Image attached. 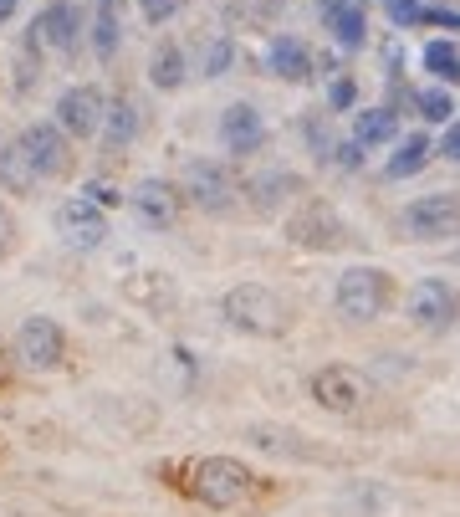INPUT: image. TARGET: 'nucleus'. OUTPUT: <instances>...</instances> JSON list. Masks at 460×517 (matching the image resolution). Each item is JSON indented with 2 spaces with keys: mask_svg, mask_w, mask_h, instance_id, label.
<instances>
[{
  "mask_svg": "<svg viewBox=\"0 0 460 517\" xmlns=\"http://www.w3.org/2000/svg\"><path fill=\"white\" fill-rule=\"evenodd\" d=\"M184 492H190L195 502H205V507L230 512V507H241V502L256 497V471L246 461H236V456H200V461H190V482H184Z\"/></svg>",
  "mask_w": 460,
  "mask_h": 517,
  "instance_id": "nucleus-1",
  "label": "nucleus"
},
{
  "mask_svg": "<svg viewBox=\"0 0 460 517\" xmlns=\"http://www.w3.org/2000/svg\"><path fill=\"white\" fill-rule=\"evenodd\" d=\"M220 313L230 328H241L251 338H276L287 328V308H282V297H276L271 287L261 282H241V287H230L220 297Z\"/></svg>",
  "mask_w": 460,
  "mask_h": 517,
  "instance_id": "nucleus-2",
  "label": "nucleus"
},
{
  "mask_svg": "<svg viewBox=\"0 0 460 517\" xmlns=\"http://www.w3.org/2000/svg\"><path fill=\"white\" fill-rule=\"evenodd\" d=\"M394 303V282L384 267H348L338 277V313L348 323H374Z\"/></svg>",
  "mask_w": 460,
  "mask_h": 517,
  "instance_id": "nucleus-3",
  "label": "nucleus"
},
{
  "mask_svg": "<svg viewBox=\"0 0 460 517\" xmlns=\"http://www.w3.org/2000/svg\"><path fill=\"white\" fill-rule=\"evenodd\" d=\"M236 175H230L225 164H215V159H195V164H184V175H179V200H190L195 210H210V215H220V210H230L236 205Z\"/></svg>",
  "mask_w": 460,
  "mask_h": 517,
  "instance_id": "nucleus-4",
  "label": "nucleus"
},
{
  "mask_svg": "<svg viewBox=\"0 0 460 517\" xmlns=\"http://www.w3.org/2000/svg\"><path fill=\"white\" fill-rule=\"evenodd\" d=\"M287 241L292 246H307V251H338L348 246V226H343V215L333 205H322V200H307L292 221H287Z\"/></svg>",
  "mask_w": 460,
  "mask_h": 517,
  "instance_id": "nucleus-5",
  "label": "nucleus"
},
{
  "mask_svg": "<svg viewBox=\"0 0 460 517\" xmlns=\"http://www.w3.org/2000/svg\"><path fill=\"white\" fill-rule=\"evenodd\" d=\"M368 395H374V384H368L358 369H348V364H328V369L312 374V400L328 415H353V410H363Z\"/></svg>",
  "mask_w": 460,
  "mask_h": 517,
  "instance_id": "nucleus-6",
  "label": "nucleus"
},
{
  "mask_svg": "<svg viewBox=\"0 0 460 517\" xmlns=\"http://www.w3.org/2000/svg\"><path fill=\"white\" fill-rule=\"evenodd\" d=\"M455 221H460V200L455 190H435V195H420L404 205V231L414 241H450L455 236Z\"/></svg>",
  "mask_w": 460,
  "mask_h": 517,
  "instance_id": "nucleus-7",
  "label": "nucleus"
},
{
  "mask_svg": "<svg viewBox=\"0 0 460 517\" xmlns=\"http://www.w3.org/2000/svg\"><path fill=\"white\" fill-rule=\"evenodd\" d=\"M16 144L26 149V159H31V169H36L41 180H62L67 169H72V139L62 134L57 123H31V128H21Z\"/></svg>",
  "mask_w": 460,
  "mask_h": 517,
  "instance_id": "nucleus-8",
  "label": "nucleus"
},
{
  "mask_svg": "<svg viewBox=\"0 0 460 517\" xmlns=\"http://www.w3.org/2000/svg\"><path fill=\"white\" fill-rule=\"evenodd\" d=\"M16 354L31 364V369H62L67 359V333L57 318H46V313H31L21 328H16Z\"/></svg>",
  "mask_w": 460,
  "mask_h": 517,
  "instance_id": "nucleus-9",
  "label": "nucleus"
},
{
  "mask_svg": "<svg viewBox=\"0 0 460 517\" xmlns=\"http://www.w3.org/2000/svg\"><path fill=\"white\" fill-rule=\"evenodd\" d=\"M52 226H57V236H62L67 246H77V251H98V246L108 241V215H103V205H92L87 195L57 205Z\"/></svg>",
  "mask_w": 460,
  "mask_h": 517,
  "instance_id": "nucleus-10",
  "label": "nucleus"
},
{
  "mask_svg": "<svg viewBox=\"0 0 460 517\" xmlns=\"http://www.w3.org/2000/svg\"><path fill=\"white\" fill-rule=\"evenodd\" d=\"M103 108H108V98H103V88H67L62 98H57V128L67 139H92L98 134V123H103Z\"/></svg>",
  "mask_w": 460,
  "mask_h": 517,
  "instance_id": "nucleus-11",
  "label": "nucleus"
},
{
  "mask_svg": "<svg viewBox=\"0 0 460 517\" xmlns=\"http://www.w3.org/2000/svg\"><path fill=\"white\" fill-rule=\"evenodd\" d=\"M409 313H414V323H420V328L445 333L455 323V287L445 277H420V282L409 287Z\"/></svg>",
  "mask_w": 460,
  "mask_h": 517,
  "instance_id": "nucleus-12",
  "label": "nucleus"
},
{
  "mask_svg": "<svg viewBox=\"0 0 460 517\" xmlns=\"http://www.w3.org/2000/svg\"><path fill=\"white\" fill-rule=\"evenodd\" d=\"M82 36V11L72 6V0H52L36 21H31V41L46 52H72Z\"/></svg>",
  "mask_w": 460,
  "mask_h": 517,
  "instance_id": "nucleus-13",
  "label": "nucleus"
},
{
  "mask_svg": "<svg viewBox=\"0 0 460 517\" xmlns=\"http://www.w3.org/2000/svg\"><path fill=\"white\" fill-rule=\"evenodd\" d=\"M128 205H133V215L149 231H169L179 221V190L169 180H138L133 195H128Z\"/></svg>",
  "mask_w": 460,
  "mask_h": 517,
  "instance_id": "nucleus-14",
  "label": "nucleus"
},
{
  "mask_svg": "<svg viewBox=\"0 0 460 517\" xmlns=\"http://www.w3.org/2000/svg\"><path fill=\"white\" fill-rule=\"evenodd\" d=\"M220 144H225L230 154H256V149L266 144V118H261V108H256V103H230V108L220 113Z\"/></svg>",
  "mask_w": 460,
  "mask_h": 517,
  "instance_id": "nucleus-15",
  "label": "nucleus"
},
{
  "mask_svg": "<svg viewBox=\"0 0 460 517\" xmlns=\"http://www.w3.org/2000/svg\"><path fill=\"white\" fill-rule=\"evenodd\" d=\"M123 297H128L133 308H144V313H169L179 303V292H174V282L164 272H133V277H123Z\"/></svg>",
  "mask_w": 460,
  "mask_h": 517,
  "instance_id": "nucleus-16",
  "label": "nucleus"
},
{
  "mask_svg": "<svg viewBox=\"0 0 460 517\" xmlns=\"http://www.w3.org/2000/svg\"><path fill=\"white\" fill-rule=\"evenodd\" d=\"M266 72L282 77V82H307L312 77V52L302 47L297 36H276L271 52H266Z\"/></svg>",
  "mask_w": 460,
  "mask_h": 517,
  "instance_id": "nucleus-17",
  "label": "nucleus"
},
{
  "mask_svg": "<svg viewBox=\"0 0 460 517\" xmlns=\"http://www.w3.org/2000/svg\"><path fill=\"white\" fill-rule=\"evenodd\" d=\"M103 139H108V149H128L133 139H138V128H144V113H138V103L133 98H118V103H108L103 108Z\"/></svg>",
  "mask_w": 460,
  "mask_h": 517,
  "instance_id": "nucleus-18",
  "label": "nucleus"
},
{
  "mask_svg": "<svg viewBox=\"0 0 460 517\" xmlns=\"http://www.w3.org/2000/svg\"><path fill=\"white\" fill-rule=\"evenodd\" d=\"M292 195H302V175H292V169H271V175L251 180V205H256L261 215H271L276 205L292 200Z\"/></svg>",
  "mask_w": 460,
  "mask_h": 517,
  "instance_id": "nucleus-19",
  "label": "nucleus"
},
{
  "mask_svg": "<svg viewBox=\"0 0 460 517\" xmlns=\"http://www.w3.org/2000/svg\"><path fill=\"white\" fill-rule=\"evenodd\" d=\"M41 185V175L31 169L26 149L11 139V144H0V190H11V195H31Z\"/></svg>",
  "mask_w": 460,
  "mask_h": 517,
  "instance_id": "nucleus-20",
  "label": "nucleus"
},
{
  "mask_svg": "<svg viewBox=\"0 0 460 517\" xmlns=\"http://www.w3.org/2000/svg\"><path fill=\"white\" fill-rule=\"evenodd\" d=\"M123 41V0H98V21H92V47H98V62L118 57Z\"/></svg>",
  "mask_w": 460,
  "mask_h": 517,
  "instance_id": "nucleus-21",
  "label": "nucleus"
},
{
  "mask_svg": "<svg viewBox=\"0 0 460 517\" xmlns=\"http://www.w3.org/2000/svg\"><path fill=\"white\" fill-rule=\"evenodd\" d=\"M394 134H399L394 108H358V113H353V139H358L363 149H379V144H389Z\"/></svg>",
  "mask_w": 460,
  "mask_h": 517,
  "instance_id": "nucleus-22",
  "label": "nucleus"
},
{
  "mask_svg": "<svg viewBox=\"0 0 460 517\" xmlns=\"http://www.w3.org/2000/svg\"><path fill=\"white\" fill-rule=\"evenodd\" d=\"M430 154H435V144H430L425 134H409V139L389 154L384 175H389V180H409V175H420V169L430 164Z\"/></svg>",
  "mask_w": 460,
  "mask_h": 517,
  "instance_id": "nucleus-23",
  "label": "nucleus"
},
{
  "mask_svg": "<svg viewBox=\"0 0 460 517\" xmlns=\"http://www.w3.org/2000/svg\"><path fill=\"white\" fill-rule=\"evenodd\" d=\"M184 77H190V67H184V52L174 47V41H164V47L149 57V82L159 93H179Z\"/></svg>",
  "mask_w": 460,
  "mask_h": 517,
  "instance_id": "nucleus-24",
  "label": "nucleus"
},
{
  "mask_svg": "<svg viewBox=\"0 0 460 517\" xmlns=\"http://www.w3.org/2000/svg\"><path fill=\"white\" fill-rule=\"evenodd\" d=\"M322 21L333 26V41H338L343 52H358L363 41H368V11H363V6H343V11H328Z\"/></svg>",
  "mask_w": 460,
  "mask_h": 517,
  "instance_id": "nucleus-25",
  "label": "nucleus"
},
{
  "mask_svg": "<svg viewBox=\"0 0 460 517\" xmlns=\"http://www.w3.org/2000/svg\"><path fill=\"white\" fill-rule=\"evenodd\" d=\"M425 72L440 82V88H455V77H460V52H455V41H430L425 47Z\"/></svg>",
  "mask_w": 460,
  "mask_h": 517,
  "instance_id": "nucleus-26",
  "label": "nucleus"
},
{
  "mask_svg": "<svg viewBox=\"0 0 460 517\" xmlns=\"http://www.w3.org/2000/svg\"><path fill=\"white\" fill-rule=\"evenodd\" d=\"M379 6H384V16L394 21V26H430V16L445 6V0H379Z\"/></svg>",
  "mask_w": 460,
  "mask_h": 517,
  "instance_id": "nucleus-27",
  "label": "nucleus"
},
{
  "mask_svg": "<svg viewBox=\"0 0 460 517\" xmlns=\"http://www.w3.org/2000/svg\"><path fill=\"white\" fill-rule=\"evenodd\" d=\"M414 108H420L425 123H450V118H455V98H450V88H425L420 98H414Z\"/></svg>",
  "mask_w": 460,
  "mask_h": 517,
  "instance_id": "nucleus-28",
  "label": "nucleus"
},
{
  "mask_svg": "<svg viewBox=\"0 0 460 517\" xmlns=\"http://www.w3.org/2000/svg\"><path fill=\"white\" fill-rule=\"evenodd\" d=\"M353 103H358V82H353V77H333L328 108H333V113H353Z\"/></svg>",
  "mask_w": 460,
  "mask_h": 517,
  "instance_id": "nucleus-29",
  "label": "nucleus"
},
{
  "mask_svg": "<svg viewBox=\"0 0 460 517\" xmlns=\"http://www.w3.org/2000/svg\"><path fill=\"white\" fill-rule=\"evenodd\" d=\"M16 241H21V231H16V215L0 205V262H6V256L16 251Z\"/></svg>",
  "mask_w": 460,
  "mask_h": 517,
  "instance_id": "nucleus-30",
  "label": "nucleus"
},
{
  "mask_svg": "<svg viewBox=\"0 0 460 517\" xmlns=\"http://www.w3.org/2000/svg\"><path fill=\"white\" fill-rule=\"evenodd\" d=\"M230 57H236V52H230V41H215V47H210V57H205V77H225Z\"/></svg>",
  "mask_w": 460,
  "mask_h": 517,
  "instance_id": "nucleus-31",
  "label": "nucleus"
},
{
  "mask_svg": "<svg viewBox=\"0 0 460 517\" xmlns=\"http://www.w3.org/2000/svg\"><path fill=\"white\" fill-rule=\"evenodd\" d=\"M138 6H144L149 21H169V16L179 11V0H138Z\"/></svg>",
  "mask_w": 460,
  "mask_h": 517,
  "instance_id": "nucleus-32",
  "label": "nucleus"
},
{
  "mask_svg": "<svg viewBox=\"0 0 460 517\" xmlns=\"http://www.w3.org/2000/svg\"><path fill=\"white\" fill-rule=\"evenodd\" d=\"M338 164H343V169H358V164H363V144H358V139L338 144Z\"/></svg>",
  "mask_w": 460,
  "mask_h": 517,
  "instance_id": "nucleus-33",
  "label": "nucleus"
},
{
  "mask_svg": "<svg viewBox=\"0 0 460 517\" xmlns=\"http://www.w3.org/2000/svg\"><path fill=\"white\" fill-rule=\"evenodd\" d=\"M440 154H445V159H460V128H455V118L445 123V139H440Z\"/></svg>",
  "mask_w": 460,
  "mask_h": 517,
  "instance_id": "nucleus-34",
  "label": "nucleus"
},
{
  "mask_svg": "<svg viewBox=\"0 0 460 517\" xmlns=\"http://www.w3.org/2000/svg\"><path fill=\"white\" fill-rule=\"evenodd\" d=\"M343 6H363V0H317L322 16H328V11H343Z\"/></svg>",
  "mask_w": 460,
  "mask_h": 517,
  "instance_id": "nucleus-35",
  "label": "nucleus"
},
{
  "mask_svg": "<svg viewBox=\"0 0 460 517\" xmlns=\"http://www.w3.org/2000/svg\"><path fill=\"white\" fill-rule=\"evenodd\" d=\"M11 16H16V0H0V26H6Z\"/></svg>",
  "mask_w": 460,
  "mask_h": 517,
  "instance_id": "nucleus-36",
  "label": "nucleus"
},
{
  "mask_svg": "<svg viewBox=\"0 0 460 517\" xmlns=\"http://www.w3.org/2000/svg\"><path fill=\"white\" fill-rule=\"evenodd\" d=\"M6 384H11V374H6V364H0V390H6Z\"/></svg>",
  "mask_w": 460,
  "mask_h": 517,
  "instance_id": "nucleus-37",
  "label": "nucleus"
}]
</instances>
